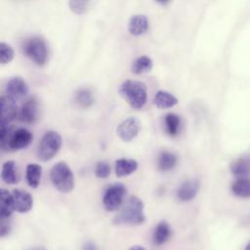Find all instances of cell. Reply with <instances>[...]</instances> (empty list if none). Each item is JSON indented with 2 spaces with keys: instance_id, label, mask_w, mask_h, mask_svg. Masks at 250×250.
<instances>
[{
  "instance_id": "cell-30",
  "label": "cell",
  "mask_w": 250,
  "mask_h": 250,
  "mask_svg": "<svg viewBox=\"0 0 250 250\" xmlns=\"http://www.w3.org/2000/svg\"><path fill=\"white\" fill-rule=\"evenodd\" d=\"M9 230H10V225L8 224L7 220H1V229H0L1 237H4L6 234H8Z\"/></svg>"
},
{
  "instance_id": "cell-23",
  "label": "cell",
  "mask_w": 250,
  "mask_h": 250,
  "mask_svg": "<svg viewBox=\"0 0 250 250\" xmlns=\"http://www.w3.org/2000/svg\"><path fill=\"white\" fill-rule=\"evenodd\" d=\"M177 156L175 153L164 150L161 151L157 157V168L160 171H170L172 170L177 164Z\"/></svg>"
},
{
  "instance_id": "cell-33",
  "label": "cell",
  "mask_w": 250,
  "mask_h": 250,
  "mask_svg": "<svg viewBox=\"0 0 250 250\" xmlns=\"http://www.w3.org/2000/svg\"><path fill=\"white\" fill-rule=\"evenodd\" d=\"M28 250H46V248L43 247V246H36V247H32Z\"/></svg>"
},
{
  "instance_id": "cell-31",
  "label": "cell",
  "mask_w": 250,
  "mask_h": 250,
  "mask_svg": "<svg viewBox=\"0 0 250 250\" xmlns=\"http://www.w3.org/2000/svg\"><path fill=\"white\" fill-rule=\"evenodd\" d=\"M82 250H97L95 244L92 241H87L85 242V244L83 245Z\"/></svg>"
},
{
  "instance_id": "cell-1",
  "label": "cell",
  "mask_w": 250,
  "mask_h": 250,
  "mask_svg": "<svg viewBox=\"0 0 250 250\" xmlns=\"http://www.w3.org/2000/svg\"><path fill=\"white\" fill-rule=\"evenodd\" d=\"M33 140V134L26 128L13 130L11 125H1L0 141L4 151H17L27 147Z\"/></svg>"
},
{
  "instance_id": "cell-25",
  "label": "cell",
  "mask_w": 250,
  "mask_h": 250,
  "mask_svg": "<svg viewBox=\"0 0 250 250\" xmlns=\"http://www.w3.org/2000/svg\"><path fill=\"white\" fill-rule=\"evenodd\" d=\"M164 123L166 132L169 136L175 137L179 134L180 127H181V118L176 113H167L164 117Z\"/></svg>"
},
{
  "instance_id": "cell-17",
  "label": "cell",
  "mask_w": 250,
  "mask_h": 250,
  "mask_svg": "<svg viewBox=\"0 0 250 250\" xmlns=\"http://www.w3.org/2000/svg\"><path fill=\"white\" fill-rule=\"evenodd\" d=\"M138 162L135 159L119 158L115 161L114 170L117 177H126L133 174L138 169Z\"/></svg>"
},
{
  "instance_id": "cell-5",
  "label": "cell",
  "mask_w": 250,
  "mask_h": 250,
  "mask_svg": "<svg viewBox=\"0 0 250 250\" xmlns=\"http://www.w3.org/2000/svg\"><path fill=\"white\" fill-rule=\"evenodd\" d=\"M22 50L25 56L37 65H44L48 61V46L40 36H33L26 40Z\"/></svg>"
},
{
  "instance_id": "cell-18",
  "label": "cell",
  "mask_w": 250,
  "mask_h": 250,
  "mask_svg": "<svg viewBox=\"0 0 250 250\" xmlns=\"http://www.w3.org/2000/svg\"><path fill=\"white\" fill-rule=\"evenodd\" d=\"M1 179L7 185H15L19 183L20 175L15 161L8 160L2 165Z\"/></svg>"
},
{
  "instance_id": "cell-28",
  "label": "cell",
  "mask_w": 250,
  "mask_h": 250,
  "mask_svg": "<svg viewBox=\"0 0 250 250\" xmlns=\"http://www.w3.org/2000/svg\"><path fill=\"white\" fill-rule=\"evenodd\" d=\"M95 175L97 178L105 179L110 175V166L106 161H99L95 166Z\"/></svg>"
},
{
  "instance_id": "cell-29",
  "label": "cell",
  "mask_w": 250,
  "mask_h": 250,
  "mask_svg": "<svg viewBox=\"0 0 250 250\" xmlns=\"http://www.w3.org/2000/svg\"><path fill=\"white\" fill-rule=\"evenodd\" d=\"M89 2L88 1H77V0H73V1H69L68 5L70 10H72L75 14L81 15L84 14L88 7H89Z\"/></svg>"
},
{
  "instance_id": "cell-4",
  "label": "cell",
  "mask_w": 250,
  "mask_h": 250,
  "mask_svg": "<svg viewBox=\"0 0 250 250\" xmlns=\"http://www.w3.org/2000/svg\"><path fill=\"white\" fill-rule=\"evenodd\" d=\"M50 179L52 185L60 192L68 193L74 188L75 178L73 172L64 161H59L51 168Z\"/></svg>"
},
{
  "instance_id": "cell-9",
  "label": "cell",
  "mask_w": 250,
  "mask_h": 250,
  "mask_svg": "<svg viewBox=\"0 0 250 250\" xmlns=\"http://www.w3.org/2000/svg\"><path fill=\"white\" fill-rule=\"evenodd\" d=\"M29 88L25 80L20 76L10 78L5 85L6 96L16 100H21L27 96Z\"/></svg>"
},
{
  "instance_id": "cell-7",
  "label": "cell",
  "mask_w": 250,
  "mask_h": 250,
  "mask_svg": "<svg viewBox=\"0 0 250 250\" xmlns=\"http://www.w3.org/2000/svg\"><path fill=\"white\" fill-rule=\"evenodd\" d=\"M127 188L121 183L111 184L106 188L103 196V205L106 211H118L124 203Z\"/></svg>"
},
{
  "instance_id": "cell-2",
  "label": "cell",
  "mask_w": 250,
  "mask_h": 250,
  "mask_svg": "<svg viewBox=\"0 0 250 250\" xmlns=\"http://www.w3.org/2000/svg\"><path fill=\"white\" fill-rule=\"evenodd\" d=\"M144 202L138 196H130L118 210V213L113 219L116 225L138 226L146 221L144 212Z\"/></svg>"
},
{
  "instance_id": "cell-15",
  "label": "cell",
  "mask_w": 250,
  "mask_h": 250,
  "mask_svg": "<svg viewBox=\"0 0 250 250\" xmlns=\"http://www.w3.org/2000/svg\"><path fill=\"white\" fill-rule=\"evenodd\" d=\"M229 169L231 174L237 178L250 176V154L246 153L237 157L230 163Z\"/></svg>"
},
{
  "instance_id": "cell-22",
  "label": "cell",
  "mask_w": 250,
  "mask_h": 250,
  "mask_svg": "<svg viewBox=\"0 0 250 250\" xmlns=\"http://www.w3.org/2000/svg\"><path fill=\"white\" fill-rule=\"evenodd\" d=\"M14 209V202L12 197V192L8 191L5 188L1 189V220H8L13 212Z\"/></svg>"
},
{
  "instance_id": "cell-19",
  "label": "cell",
  "mask_w": 250,
  "mask_h": 250,
  "mask_svg": "<svg viewBox=\"0 0 250 250\" xmlns=\"http://www.w3.org/2000/svg\"><path fill=\"white\" fill-rule=\"evenodd\" d=\"M231 192L240 198L250 197V178H236L230 186Z\"/></svg>"
},
{
  "instance_id": "cell-11",
  "label": "cell",
  "mask_w": 250,
  "mask_h": 250,
  "mask_svg": "<svg viewBox=\"0 0 250 250\" xmlns=\"http://www.w3.org/2000/svg\"><path fill=\"white\" fill-rule=\"evenodd\" d=\"M1 108V125H10V123L18 117V106L16 101L6 95L1 97L0 100Z\"/></svg>"
},
{
  "instance_id": "cell-8",
  "label": "cell",
  "mask_w": 250,
  "mask_h": 250,
  "mask_svg": "<svg viewBox=\"0 0 250 250\" xmlns=\"http://www.w3.org/2000/svg\"><path fill=\"white\" fill-rule=\"evenodd\" d=\"M140 129L141 121L137 117L130 116L119 123L116 134L123 142H131L138 136Z\"/></svg>"
},
{
  "instance_id": "cell-16",
  "label": "cell",
  "mask_w": 250,
  "mask_h": 250,
  "mask_svg": "<svg viewBox=\"0 0 250 250\" xmlns=\"http://www.w3.org/2000/svg\"><path fill=\"white\" fill-rule=\"evenodd\" d=\"M179 103L178 99L168 91L159 90L153 98L154 105L159 109H166L175 106Z\"/></svg>"
},
{
  "instance_id": "cell-32",
  "label": "cell",
  "mask_w": 250,
  "mask_h": 250,
  "mask_svg": "<svg viewBox=\"0 0 250 250\" xmlns=\"http://www.w3.org/2000/svg\"><path fill=\"white\" fill-rule=\"evenodd\" d=\"M128 250H146V248H144L143 246H140V245H135V246H132L130 247Z\"/></svg>"
},
{
  "instance_id": "cell-27",
  "label": "cell",
  "mask_w": 250,
  "mask_h": 250,
  "mask_svg": "<svg viewBox=\"0 0 250 250\" xmlns=\"http://www.w3.org/2000/svg\"><path fill=\"white\" fill-rule=\"evenodd\" d=\"M14 50L8 43H0V62L2 64L9 63L14 59Z\"/></svg>"
},
{
  "instance_id": "cell-14",
  "label": "cell",
  "mask_w": 250,
  "mask_h": 250,
  "mask_svg": "<svg viewBox=\"0 0 250 250\" xmlns=\"http://www.w3.org/2000/svg\"><path fill=\"white\" fill-rule=\"evenodd\" d=\"M149 27V21L146 16L142 14L134 15L130 18L128 22V30L134 36L145 34Z\"/></svg>"
},
{
  "instance_id": "cell-10",
  "label": "cell",
  "mask_w": 250,
  "mask_h": 250,
  "mask_svg": "<svg viewBox=\"0 0 250 250\" xmlns=\"http://www.w3.org/2000/svg\"><path fill=\"white\" fill-rule=\"evenodd\" d=\"M39 116V104L37 100L32 97L26 100L19 108L18 119L26 124H33Z\"/></svg>"
},
{
  "instance_id": "cell-24",
  "label": "cell",
  "mask_w": 250,
  "mask_h": 250,
  "mask_svg": "<svg viewBox=\"0 0 250 250\" xmlns=\"http://www.w3.org/2000/svg\"><path fill=\"white\" fill-rule=\"evenodd\" d=\"M153 67L152 60L147 56H140L131 64V71L134 74L140 75L146 72H148Z\"/></svg>"
},
{
  "instance_id": "cell-34",
  "label": "cell",
  "mask_w": 250,
  "mask_h": 250,
  "mask_svg": "<svg viewBox=\"0 0 250 250\" xmlns=\"http://www.w3.org/2000/svg\"><path fill=\"white\" fill-rule=\"evenodd\" d=\"M244 250H250V241L248 242V244L246 245V247H245V249Z\"/></svg>"
},
{
  "instance_id": "cell-13",
  "label": "cell",
  "mask_w": 250,
  "mask_h": 250,
  "mask_svg": "<svg viewBox=\"0 0 250 250\" xmlns=\"http://www.w3.org/2000/svg\"><path fill=\"white\" fill-rule=\"evenodd\" d=\"M200 182L198 179H188L181 184L177 190V197L181 201H190L198 193Z\"/></svg>"
},
{
  "instance_id": "cell-12",
  "label": "cell",
  "mask_w": 250,
  "mask_h": 250,
  "mask_svg": "<svg viewBox=\"0 0 250 250\" xmlns=\"http://www.w3.org/2000/svg\"><path fill=\"white\" fill-rule=\"evenodd\" d=\"M14 209L18 213H26L33 207L32 195L23 189H14L12 191Z\"/></svg>"
},
{
  "instance_id": "cell-6",
  "label": "cell",
  "mask_w": 250,
  "mask_h": 250,
  "mask_svg": "<svg viewBox=\"0 0 250 250\" xmlns=\"http://www.w3.org/2000/svg\"><path fill=\"white\" fill-rule=\"evenodd\" d=\"M61 146V135L56 131H48L40 141L37 148V157L41 161H49L59 152Z\"/></svg>"
},
{
  "instance_id": "cell-21",
  "label": "cell",
  "mask_w": 250,
  "mask_h": 250,
  "mask_svg": "<svg viewBox=\"0 0 250 250\" xmlns=\"http://www.w3.org/2000/svg\"><path fill=\"white\" fill-rule=\"evenodd\" d=\"M172 234L170 225L166 221H161L157 224L153 231V243L155 245H161L169 240Z\"/></svg>"
},
{
  "instance_id": "cell-20",
  "label": "cell",
  "mask_w": 250,
  "mask_h": 250,
  "mask_svg": "<svg viewBox=\"0 0 250 250\" xmlns=\"http://www.w3.org/2000/svg\"><path fill=\"white\" fill-rule=\"evenodd\" d=\"M42 177V167L37 163H29L25 169V180L27 185L32 188H36L41 182Z\"/></svg>"
},
{
  "instance_id": "cell-26",
  "label": "cell",
  "mask_w": 250,
  "mask_h": 250,
  "mask_svg": "<svg viewBox=\"0 0 250 250\" xmlns=\"http://www.w3.org/2000/svg\"><path fill=\"white\" fill-rule=\"evenodd\" d=\"M75 101L82 107H89L94 103V98L92 93L85 88H80L75 93Z\"/></svg>"
},
{
  "instance_id": "cell-3",
  "label": "cell",
  "mask_w": 250,
  "mask_h": 250,
  "mask_svg": "<svg viewBox=\"0 0 250 250\" xmlns=\"http://www.w3.org/2000/svg\"><path fill=\"white\" fill-rule=\"evenodd\" d=\"M118 93L135 109H141L146 104L147 88L142 81L125 80L119 86Z\"/></svg>"
}]
</instances>
